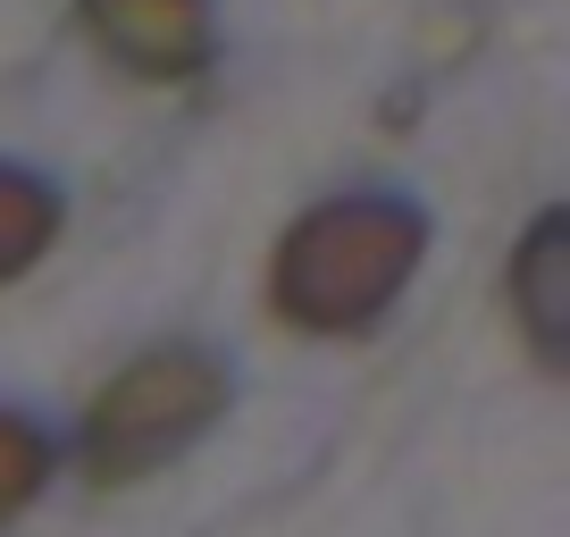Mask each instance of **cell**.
<instances>
[{"mask_svg": "<svg viewBox=\"0 0 570 537\" xmlns=\"http://www.w3.org/2000/svg\"><path fill=\"white\" fill-rule=\"evenodd\" d=\"M428 252V218L394 194H344L294 218L277 244V320L303 336H353L370 328L394 294L411 286V268Z\"/></svg>", "mask_w": 570, "mask_h": 537, "instance_id": "6da1fadb", "label": "cell"}, {"mask_svg": "<svg viewBox=\"0 0 570 537\" xmlns=\"http://www.w3.org/2000/svg\"><path fill=\"white\" fill-rule=\"evenodd\" d=\"M227 403V361L202 344H160L126 361L85 412V479L92 487H135L160 462H177Z\"/></svg>", "mask_w": 570, "mask_h": 537, "instance_id": "7a4b0ae2", "label": "cell"}, {"mask_svg": "<svg viewBox=\"0 0 570 537\" xmlns=\"http://www.w3.org/2000/svg\"><path fill=\"white\" fill-rule=\"evenodd\" d=\"M85 26L142 85H177L210 59V9L202 0H85Z\"/></svg>", "mask_w": 570, "mask_h": 537, "instance_id": "3957f363", "label": "cell"}, {"mask_svg": "<svg viewBox=\"0 0 570 537\" xmlns=\"http://www.w3.org/2000/svg\"><path fill=\"white\" fill-rule=\"evenodd\" d=\"M51 235H59V194L42 177H26V168H0V286L42 261Z\"/></svg>", "mask_w": 570, "mask_h": 537, "instance_id": "277c9868", "label": "cell"}, {"mask_svg": "<svg viewBox=\"0 0 570 537\" xmlns=\"http://www.w3.org/2000/svg\"><path fill=\"white\" fill-rule=\"evenodd\" d=\"M553 252H562V218H546V227L529 235V252H520V277H512V303H520V320H529V336H537V353H562V311H553Z\"/></svg>", "mask_w": 570, "mask_h": 537, "instance_id": "5b68a950", "label": "cell"}, {"mask_svg": "<svg viewBox=\"0 0 570 537\" xmlns=\"http://www.w3.org/2000/svg\"><path fill=\"white\" fill-rule=\"evenodd\" d=\"M42 479H51V446H42V429L18 420V412H0V529L42 496Z\"/></svg>", "mask_w": 570, "mask_h": 537, "instance_id": "8992f818", "label": "cell"}]
</instances>
